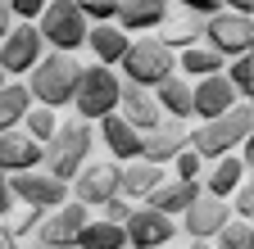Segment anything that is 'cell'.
I'll list each match as a JSON object with an SVG mask.
<instances>
[{"mask_svg":"<svg viewBox=\"0 0 254 249\" xmlns=\"http://www.w3.org/2000/svg\"><path fill=\"white\" fill-rule=\"evenodd\" d=\"M82 64L73 54H59V50H50L37 68H32V77H27V91H32V100L37 104H46V109H64V104H73L77 100V86H82Z\"/></svg>","mask_w":254,"mask_h":249,"instance_id":"1","label":"cell"},{"mask_svg":"<svg viewBox=\"0 0 254 249\" xmlns=\"http://www.w3.org/2000/svg\"><path fill=\"white\" fill-rule=\"evenodd\" d=\"M91 145H95L91 122H82V118L64 122V127L55 132V141L46 145V172L73 186V181H77V172L91 163Z\"/></svg>","mask_w":254,"mask_h":249,"instance_id":"2","label":"cell"},{"mask_svg":"<svg viewBox=\"0 0 254 249\" xmlns=\"http://www.w3.org/2000/svg\"><path fill=\"white\" fill-rule=\"evenodd\" d=\"M250 127H254V109H250V104H236L232 113H222V118H213V122H200V127L190 132V149L218 163V159H227L236 145H245Z\"/></svg>","mask_w":254,"mask_h":249,"instance_id":"3","label":"cell"},{"mask_svg":"<svg viewBox=\"0 0 254 249\" xmlns=\"http://www.w3.org/2000/svg\"><path fill=\"white\" fill-rule=\"evenodd\" d=\"M168 77H177V54L159 41V37L132 41V50H127V59H123V82L145 86V91H159Z\"/></svg>","mask_w":254,"mask_h":249,"instance_id":"4","label":"cell"},{"mask_svg":"<svg viewBox=\"0 0 254 249\" xmlns=\"http://www.w3.org/2000/svg\"><path fill=\"white\" fill-rule=\"evenodd\" d=\"M37 32H41V41H46L50 50L73 54L77 46H86L91 23H86V14H82L77 0H50V9L37 18Z\"/></svg>","mask_w":254,"mask_h":249,"instance_id":"5","label":"cell"},{"mask_svg":"<svg viewBox=\"0 0 254 249\" xmlns=\"http://www.w3.org/2000/svg\"><path fill=\"white\" fill-rule=\"evenodd\" d=\"M118 100H123V82H118V73L95 64V68L82 73V86H77L73 109H77L82 122H105V118L118 113Z\"/></svg>","mask_w":254,"mask_h":249,"instance_id":"6","label":"cell"},{"mask_svg":"<svg viewBox=\"0 0 254 249\" xmlns=\"http://www.w3.org/2000/svg\"><path fill=\"white\" fill-rule=\"evenodd\" d=\"M9 191H14V199H18V204L41 208V213H55V208H64V204L73 199V186H68V181H59V177H50L46 168L9 177Z\"/></svg>","mask_w":254,"mask_h":249,"instance_id":"7","label":"cell"},{"mask_svg":"<svg viewBox=\"0 0 254 249\" xmlns=\"http://www.w3.org/2000/svg\"><path fill=\"white\" fill-rule=\"evenodd\" d=\"M204 46L218 50L227 64H232V59H245V54H254V23L222 9V14H213L204 23Z\"/></svg>","mask_w":254,"mask_h":249,"instance_id":"8","label":"cell"},{"mask_svg":"<svg viewBox=\"0 0 254 249\" xmlns=\"http://www.w3.org/2000/svg\"><path fill=\"white\" fill-rule=\"evenodd\" d=\"M123 195V163H86L82 172H77V181H73V199L77 204H86V208H105L109 199H118Z\"/></svg>","mask_w":254,"mask_h":249,"instance_id":"9","label":"cell"},{"mask_svg":"<svg viewBox=\"0 0 254 249\" xmlns=\"http://www.w3.org/2000/svg\"><path fill=\"white\" fill-rule=\"evenodd\" d=\"M41 50H46V41L37 32V23H14V32L0 41V68H5L9 77H18V73L32 77V68L46 59Z\"/></svg>","mask_w":254,"mask_h":249,"instance_id":"10","label":"cell"},{"mask_svg":"<svg viewBox=\"0 0 254 249\" xmlns=\"http://www.w3.org/2000/svg\"><path fill=\"white\" fill-rule=\"evenodd\" d=\"M227 222H232V204L213 199V195H200L195 208L182 213V231H186V240H195V245H213L222 231H227Z\"/></svg>","mask_w":254,"mask_h":249,"instance_id":"11","label":"cell"},{"mask_svg":"<svg viewBox=\"0 0 254 249\" xmlns=\"http://www.w3.org/2000/svg\"><path fill=\"white\" fill-rule=\"evenodd\" d=\"M91 222H95V217H86V204L68 199L64 208L46 213V222H41V231H37V245H41V249H55V245H68V240H82Z\"/></svg>","mask_w":254,"mask_h":249,"instance_id":"12","label":"cell"},{"mask_svg":"<svg viewBox=\"0 0 254 249\" xmlns=\"http://www.w3.org/2000/svg\"><path fill=\"white\" fill-rule=\"evenodd\" d=\"M173 236H177V222L168 213H154L150 204L127 217V245L132 249H168Z\"/></svg>","mask_w":254,"mask_h":249,"instance_id":"13","label":"cell"},{"mask_svg":"<svg viewBox=\"0 0 254 249\" xmlns=\"http://www.w3.org/2000/svg\"><path fill=\"white\" fill-rule=\"evenodd\" d=\"M37 168H46V145L41 141H32L23 127L0 136V172H5V177L37 172Z\"/></svg>","mask_w":254,"mask_h":249,"instance_id":"14","label":"cell"},{"mask_svg":"<svg viewBox=\"0 0 254 249\" xmlns=\"http://www.w3.org/2000/svg\"><path fill=\"white\" fill-rule=\"evenodd\" d=\"M190 149V132H186V122H173L164 118L154 132H145V163H177L182 154Z\"/></svg>","mask_w":254,"mask_h":249,"instance_id":"15","label":"cell"},{"mask_svg":"<svg viewBox=\"0 0 254 249\" xmlns=\"http://www.w3.org/2000/svg\"><path fill=\"white\" fill-rule=\"evenodd\" d=\"M100 141H105V149L114 154V163H136V159H145V136L127 122L123 113H114V118H105L100 122Z\"/></svg>","mask_w":254,"mask_h":249,"instance_id":"16","label":"cell"},{"mask_svg":"<svg viewBox=\"0 0 254 249\" xmlns=\"http://www.w3.org/2000/svg\"><path fill=\"white\" fill-rule=\"evenodd\" d=\"M236 104H241V91L227 82V73L195 82V118H200V122H213V118H222V113H232Z\"/></svg>","mask_w":254,"mask_h":249,"instance_id":"17","label":"cell"},{"mask_svg":"<svg viewBox=\"0 0 254 249\" xmlns=\"http://www.w3.org/2000/svg\"><path fill=\"white\" fill-rule=\"evenodd\" d=\"M118 113L132 122V127L145 136V132H154L159 122H164V109H159V96L154 91H145V86H132V82H123V100H118Z\"/></svg>","mask_w":254,"mask_h":249,"instance_id":"18","label":"cell"},{"mask_svg":"<svg viewBox=\"0 0 254 249\" xmlns=\"http://www.w3.org/2000/svg\"><path fill=\"white\" fill-rule=\"evenodd\" d=\"M86 46H91V54H95L100 68H123L127 50H132V32H123L118 23H100V27H91Z\"/></svg>","mask_w":254,"mask_h":249,"instance_id":"19","label":"cell"},{"mask_svg":"<svg viewBox=\"0 0 254 249\" xmlns=\"http://www.w3.org/2000/svg\"><path fill=\"white\" fill-rule=\"evenodd\" d=\"M168 23V0H123L118 5V27L123 32H150Z\"/></svg>","mask_w":254,"mask_h":249,"instance_id":"20","label":"cell"},{"mask_svg":"<svg viewBox=\"0 0 254 249\" xmlns=\"http://www.w3.org/2000/svg\"><path fill=\"white\" fill-rule=\"evenodd\" d=\"M245 177H250V163L236 159V154H227V159H218V163L209 168V177H204V195H213V199H232V195L241 191Z\"/></svg>","mask_w":254,"mask_h":249,"instance_id":"21","label":"cell"},{"mask_svg":"<svg viewBox=\"0 0 254 249\" xmlns=\"http://www.w3.org/2000/svg\"><path fill=\"white\" fill-rule=\"evenodd\" d=\"M154 96H159V109H164V118H173V122L195 118V82H186V77H168L164 86L154 91Z\"/></svg>","mask_w":254,"mask_h":249,"instance_id":"22","label":"cell"},{"mask_svg":"<svg viewBox=\"0 0 254 249\" xmlns=\"http://www.w3.org/2000/svg\"><path fill=\"white\" fill-rule=\"evenodd\" d=\"M195 199H200V181H177V177H168V181L150 195V208L173 217V213H190V208H195Z\"/></svg>","mask_w":254,"mask_h":249,"instance_id":"23","label":"cell"},{"mask_svg":"<svg viewBox=\"0 0 254 249\" xmlns=\"http://www.w3.org/2000/svg\"><path fill=\"white\" fill-rule=\"evenodd\" d=\"M164 181H168V177H164V168H159V163L136 159V163L123 168V199H145V204H150V195H154Z\"/></svg>","mask_w":254,"mask_h":249,"instance_id":"24","label":"cell"},{"mask_svg":"<svg viewBox=\"0 0 254 249\" xmlns=\"http://www.w3.org/2000/svg\"><path fill=\"white\" fill-rule=\"evenodd\" d=\"M37 109V100H32V91L27 86H18V82H9L5 91H0V136L5 132H18L23 122H27V113Z\"/></svg>","mask_w":254,"mask_h":249,"instance_id":"25","label":"cell"},{"mask_svg":"<svg viewBox=\"0 0 254 249\" xmlns=\"http://www.w3.org/2000/svg\"><path fill=\"white\" fill-rule=\"evenodd\" d=\"M177 73L190 77V82H204V77L227 73V59H222L218 50H209V46H195V50H182L177 54Z\"/></svg>","mask_w":254,"mask_h":249,"instance_id":"26","label":"cell"},{"mask_svg":"<svg viewBox=\"0 0 254 249\" xmlns=\"http://www.w3.org/2000/svg\"><path fill=\"white\" fill-rule=\"evenodd\" d=\"M204 37V18H182V23H164V32H159V41H164L173 54L182 50H195Z\"/></svg>","mask_w":254,"mask_h":249,"instance_id":"27","label":"cell"},{"mask_svg":"<svg viewBox=\"0 0 254 249\" xmlns=\"http://www.w3.org/2000/svg\"><path fill=\"white\" fill-rule=\"evenodd\" d=\"M82 245L86 249H127V227L109 222V217H95L86 227V236H82Z\"/></svg>","mask_w":254,"mask_h":249,"instance_id":"28","label":"cell"},{"mask_svg":"<svg viewBox=\"0 0 254 249\" xmlns=\"http://www.w3.org/2000/svg\"><path fill=\"white\" fill-rule=\"evenodd\" d=\"M59 127H64V122H59V118H55V109H46V104H37V109L27 113V122H23V132H27L32 141H41V145H50Z\"/></svg>","mask_w":254,"mask_h":249,"instance_id":"29","label":"cell"},{"mask_svg":"<svg viewBox=\"0 0 254 249\" xmlns=\"http://www.w3.org/2000/svg\"><path fill=\"white\" fill-rule=\"evenodd\" d=\"M209 249H254V240H250V222H245V217H232L227 231H222Z\"/></svg>","mask_w":254,"mask_h":249,"instance_id":"30","label":"cell"},{"mask_svg":"<svg viewBox=\"0 0 254 249\" xmlns=\"http://www.w3.org/2000/svg\"><path fill=\"white\" fill-rule=\"evenodd\" d=\"M77 5H82L86 23L100 27V23H118V5H123V0H77Z\"/></svg>","mask_w":254,"mask_h":249,"instance_id":"31","label":"cell"},{"mask_svg":"<svg viewBox=\"0 0 254 249\" xmlns=\"http://www.w3.org/2000/svg\"><path fill=\"white\" fill-rule=\"evenodd\" d=\"M41 222H46V213L23 204V208L14 213V222H9V236H14V240H23V236H32V231H41Z\"/></svg>","mask_w":254,"mask_h":249,"instance_id":"32","label":"cell"},{"mask_svg":"<svg viewBox=\"0 0 254 249\" xmlns=\"http://www.w3.org/2000/svg\"><path fill=\"white\" fill-rule=\"evenodd\" d=\"M227 82L241 91V96H245V91L254 86V54H245V59H232V64H227Z\"/></svg>","mask_w":254,"mask_h":249,"instance_id":"33","label":"cell"},{"mask_svg":"<svg viewBox=\"0 0 254 249\" xmlns=\"http://www.w3.org/2000/svg\"><path fill=\"white\" fill-rule=\"evenodd\" d=\"M200 177H204V154L186 149L182 159H177V181H200Z\"/></svg>","mask_w":254,"mask_h":249,"instance_id":"34","label":"cell"},{"mask_svg":"<svg viewBox=\"0 0 254 249\" xmlns=\"http://www.w3.org/2000/svg\"><path fill=\"white\" fill-rule=\"evenodd\" d=\"M232 213H241V217H254V172L241 181V191L232 195Z\"/></svg>","mask_w":254,"mask_h":249,"instance_id":"35","label":"cell"},{"mask_svg":"<svg viewBox=\"0 0 254 249\" xmlns=\"http://www.w3.org/2000/svg\"><path fill=\"white\" fill-rule=\"evenodd\" d=\"M9 9H14L18 23H32V18H41L50 9V0H9Z\"/></svg>","mask_w":254,"mask_h":249,"instance_id":"36","label":"cell"},{"mask_svg":"<svg viewBox=\"0 0 254 249\" xmlns=\"http://www.w3.org/2000/svg\"><path fill=\"white\" fill-rule=\"evenodd\" d=\"M177 5H182L190 18H204V23H209L213 14H222V0H177Z\"/></svg>","mask_w":254,"mask_h":249,"instance_id":"37","label":"cell"},{"mask_svg":"<svg viewBox=\"0 0 254 249\" xmlns=\"http://www.w3.org/2000/svg\"><path fill=\"white\" fill-rule=\"evenodd\" d=\"M132 213H136V208H132V199H123V195L105 204V217H109V222H118V227H127V217H132Z\"/></svg>","mask_w":254,"mask_h":249,"instance_id":"38","label":"cell"},{"mask_svg":"<svg viewBox=\"0 0 254 249\" xmlns=\"http://www.w3.org/2000/svg\"><path fill=\"white\" fill-rule=\"evenodd\" d=\"M227 14H241V18H254V0H222Z\"/></svg>","mask_w":254,"mask_h":249,"instance_id":"39","label":"cell"},{"mask_svg":"<svg viewBox=\"0 0 254 249\" xmlns=\"http://www.w3.org/2000/svg\"><path fill=\"white\" fill-rule=\"evenodd\" d=\"M9 32H14V9H9V0H0V41Z\"/></svg>","mask_w":254,"mask_h":249,"instance_id":"40","label":"cell"},{"mask_svg":"<svg viewBox=\"0 0 254 249\" xmlns=\"http://www.w3.org/2000/svg\"><path fill=\"white\" fill-rule=\"evenodd\" d=\"M9 204H14V191H9V177L0 172V217L9 213Z\"/></svg>","mask_w":254,"mask_h":249,"instance_id":"41","label":"cell"},{"mask_svg":"<svg viewBox=\"0 0 254 249\" xmlns=\"http://www.w3.org/2000/svg\"><path fill=\"white\" fill-rule=\"evenodd\" d=\"M0 249H18V240L9 236V227H0Z\"/></svg>","mask_w":254,"mask_h":249,"instance_id":"42","label":"cell"},{"mask_svg":"<svg viewBox=\"0 0 254 249\" xmlns=\"http://www.w3.org/2000/svg\"><path fill=\"white\" fill-rule=\"evenodd\" d=\"M241 149H245V163H254V127H250V136H245V145H241Z\"/></svg>","mask_w":254,"mask_h":249,"instance_id":"43","label":"cell"},{"mask_svg":"<svg viewBox=\"0 0 254 249\" xmlns=\"http://www.w3.org/2000/svg\"><path fill=\"white\" fill-rule=\"evenodd\" d=\"M168 249H209V245H195V240H186V245H168Z\"/></svg>","mask_w":254,"mask_h":249,"instance_id":"44","label":"cell"},{"mask_svg":"<svg viewBox=\"0 0 254 249\" xmlns=\"http://www.w3.org/2000/svg\"><path fill=\"white\" fill-rule=\"evenodd\" d=\"M241 104H250V109H254V86H250V91H245V96H241Z\"/></svg>","mask_w":254,"mask_h":249,"instance_id":"45","label":"cell"},{"mask_svg":"<svg viewBox=\"0 0 254 249\" xmlns=\"http://www.w3.org/2000/svg\"><path fill=\"white\" fill-rule=\"evenodd\" d=\"M55 249H86L82 240H68V245H55Z\"/></svg>","mask_w":254,"mask_h":249,"instance_id":"46","label":"cell"},{"mask_svg":"<svg viewBox=\"0 0 254 249\" xmlns=\"http://www.w3.org/2000/svg\"><path fill=\"white\" fill-rule=\"evenodd\" d=\"M5 77H9V73H5V68H0V91H5V86H9V82H5Z\"/></svg>","mask_w":254,"mask_h":249,"instance_id":"47","label":"cell"},{"mask_svg":"<svg viewBox=\"0 0 254 249\" xmlns=\"http://www.w3.org/2000/svg\"><path fill=\"white\" fill-rule=\"evenodd\" d=\"M250 240H254V217H250Z\"/></svg>","mask_w":254,"mask_h":249,"instance_id":"48","label":"cell"},{"mask_svg":"<svg viewBox=\"0 0 254 249\" xmlns=\"http://www.w3.org/2000/svg\"><path fill=\"white\" fill-rule=\"evenodd\" d=\"M18 249H41V245H18Z\"/></svg>","mask_w":254,"mask_h":249,"instance_id":"49","label":"cell"},{"mask_svg":"<svg viewBox=\"0 0 254 249\" xmlns=\"http://www.w3.org/2000/svg\"><path fill=\"white\" fill-rule=\"evenodd\" d=\"M127 249H132V245H127Z\"/></svg>","mask_w":254,"mask_h":249,"instance_id":"50","label":"cell"},{"mask_svg":"<svg viewBox=\"0 0 254 249\" xmlns=\"http://www.w3.org/2000/svg\"><path fill=\"white\" fill-rule=\"evenodd\" d=\"M250 23H254V18H250Z\"/></svg>","mask_w":254,"mask_h":249,"instance_id":"51","label":"cell"}]
</instances>
